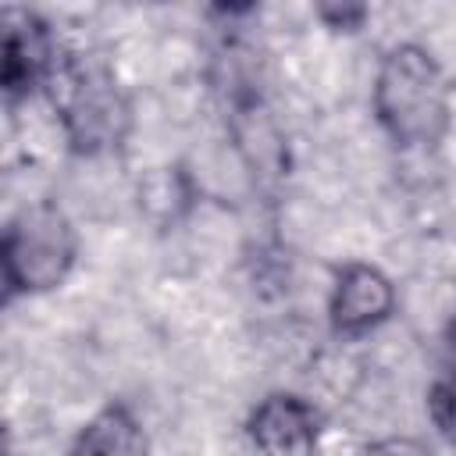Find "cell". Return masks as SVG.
<instances>
[{
    "label": "cell",
    "instance_id": "6da1fadb",
    "mask_svg": "<svg viewBox=\"0 0 456 456\" xmlns=\"http://www.w3.org/2000/svg\"><path fill=\"white\" fill-rule=\"evenodd\" d=\"M374 114L403 150L438 146L452 121V86L445 68L420 43L392 46L374 78Z\"/></svg>",
    "mask_w": 456,
    "mask_h": 456
},
{
    "label": "cell",
    "instance_id": "7a4b0ae2",
    "mask_svg": "<svg viewBox=\"0 0 456 456\" xmlns=\"http://www.w3.org/2000/svg\"><path fill=\"white\" fill-rule=\"evenodd\" d=\"M46 86L75 150L100 153L121 142L128 128V103L100 57L82 50H57L46 71Z\"/></svg>",
    "mask_w": 456,
    "mask_h": 456
},
{
    "label": "cell",
    "instance_id": "3957f363",
    "mask_svg": "<svg viewBox=\"0 0 456 456\" xmlns=\"http://www.w3.org/2000/svg\"><path fill=\"white\" fill-rule=\"evenodd\" d=\"M75 228L57 203L25 207L4 235V281L7 292L57 289L75 264Z\"/></svg>",
    "mask_w": 456,
    "mask_h": 456
},
{
    "label": "cell",
    "instance_id": "277c9868",
    "mask_svg": "<svg viewBox=\"0 0 456 456\" xmlns=\"http://www.w3.org/2000/svg\"><path fill=\"white\" fill-rule=\"evenodd\" d=\"M395 306V289L392 281L370 267V264H346L335 278L331 289V324L342 335H363L370 328H378Z\"/></svg>",
    "mask_w": 456,
    "mask_h": 456
},
{
    "label": "cell",
    "instance_id": "5b68a950",
    "mask_svg": "<svg viewBox=\"0 0 456 456\" xmlns=\"http://www.w3.org/2000/svg\"><path fill=\"white\" fill-rule=\"evenodd\" d=\"M249 442L256 456H314V410L296 395H267L249 417Z\"/></svg>",
    "mask_w": 456,
    "mask_h": 456
},
{
    "label": "cell",
    "instance_id": "8992f818",
    "mask_svg": "<svg viewBox=\"0 0 456 456\" xmlns=\"http://www.w3.org/2000/svg\"><path fill=\"white\" fill-rule=\"evenodd\" d=\"M57 57V46L39 18L25 11H7L4 18V89L7 100H18L28 86L39 78L46 82V71Z\"/></svg>",
    "mask_w": 456,
    "mask_h": 456
},
{
    "label": "cell",
    "instance_id": "52a82bcc",
    "mask_svg": "<svg viewBox=\"0 0 456 456\" xmlns=\"http://www.w3.org/2000/svg\"><path fill=\"white\" fill-rule=\"evenodd\" d=\"M71 456H146V435L125 406H107L82 428Z\"/></svg>",
    "mask_w": 456,
    "mask_h": 456
},
{
    "label": "cell",
    "instance_id": "ba28073f",
    "mask_svg": "<svg viewBox=\"0 0 456 456\" xmlns=\"http://www.w3.org/2000/svg\"><path fill=\"white\" fill-rule=\"evenodd\" d=\"M431 417L449 438H456V367L431 388Z\"/></svg>",
    "mask_w": 456,
    "mask_h": 456
},
{
    "label": "cell",
    "instance_id": "9c48e42d",
    "mask_svg": "<svg viewBox=\"0 0 456 456\" xmlns=\"http://www.w3.org/2000/svg\"><path fill=\"white\" fill-rule=\"evenodd\" d=\"M363 7H321V18L331 21V28H356L363 21Z\"/></svg>",
    "mask_w": 456,
    "mask_h": 456
}]
</instances>
